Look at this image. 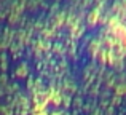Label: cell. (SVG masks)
I'll return each mask as SVG.
<instances>
[{
  "label": "cell",
  "mask_w": 126,
  "mask_h": 115,
  "mask_svg": "<svg viewBox=\"0 0 126 115\" xmlns=\"http://www.w3.org/2000/svg\"><path fill=\"white\" fill-rule=\"evenodd\" d=\"M97 21H99V13L94 10V11H91V13L88 15V24L93 27V26H96V24H97Z\"/></svg>",
  "instance_id": "2"
},
{
  "label": "cell",
  "mask_w": 126,
  "mask_h": 115,
  "mask_svg": "<svg viewBox=\"0 0 126 115\" xmlns=\"http://www.w3.org/2000/svg\"><path fill=\"white\" fill-rule=\"evenodd\" d=\"M26 75H27V67H26L24 64H22V66H19V69L16 70V77L22 78V77H26Z\"/></svg>",
  "instance_id": "3"
},
{
  "label": "cell",
  "mask_w": 126,
  "mask_h": 115,
  "mask_svg": "<svg viewBox=\"0 0 126 115\" xmlns=\"http://www.w3.org/2000/svg\"><path fill=\"white\" fill-rule=\"evenodd\" d=\"M32 115H49L46 110H40V112H35V110H32Z\"/></svg>",
  "instance_id": "4"
},
{
  "label": "cell",
  "mask_w": 126,
  "mask_h": 115,
  "mask_svg": "<svg viewBox=\"0 0 126 115\" xmlns=\"http://www.w3.org/2000/svg\"><path fill=\"white\" fill-rule=\"evenodd\" d=\"M49 115H61L59 112H53V114H49Z\"/></svg>",
  "instance_id": "5"
},
{
  "label": "cell",
  "mask_w": 126,
  "mask_h": 115,
  "mask_svg": "<svg viewBox=\"0 0 126 115\" xmlns=\"http://www.w3.org/2000/svg\"><path fill=\"white\" fill-rule=\"evenodd\" d=\"M110 29L113 32V35L117 37V40L121 43V47L126 48V26L120 24L117 19H112L110 21Z\"/></svg>",
  "instance_id": "1"
}]
</instances>
